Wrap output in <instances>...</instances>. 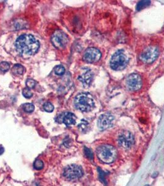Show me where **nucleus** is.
Segmentation results:
<instances>
[{"instance_id":"nucleus-4","label":"nucleus","mask_w":164,"mask_h":186,"mask_svg":"<svg viewBox=\"0 0 164 186\" xmlns=\"http://www.w3.org/2000/svg\"><path fill=\"white\" fill-rule=\"evenodd\" d=\"M128 58L123 50L117 51L111 57L110 66L112 70L116 71L124 69L128 63Z\"/></svg>"},{"instance_id":"nucleus-10","label":"nucleus","mask_w":164,"mask_h":186,"mask_svg":"<svg viewBox=\"0 0 164 186\" xmlns=\"http://www.w3.org/2000/svg\"><path fill=\"white\" fill-rule=\"evenodd\" d=\"M118 141V144L122 147L128 149L133 145L135 143V139L131 132L128 131H124L120 134Z\"/></svg>"},{"instance_id":"nucleus-3","label":"nucleus","mask_w":164,"mask_h":186,"mask_svg":"<svg viewBox=\"0 0 164 186\" xmlns=\"http://www.w3.org/2000/svg\"><path fill=\"white\" fill-rule=\"evenodd\" d=\"M96 154L101 161L106 164L113 163L117 156L116 149L109 145H104L99 146L97 148Z\"/></svg>"},{"instance_id":"nucleus-7","label":"nucleus","mask_w":164,"mask_h":186,"mask_svg":"<svg viewBox=\"0 0 164 186\" xmlns=\"http://www.w3.org/2000/svg\"><path fill=\"white\" fill-rule=\"evenodd\" d=\"M64 176L70 181L77 180L83 175V171L80 166L72 164L67 166L64 170Z\"/></svg>"},{"instance_id":"nucleus-23","label":"nucleus","mask_w":164,"mask_h":186,"mask_svg":"<svg viewBox=\"0 0 164 186\" xmlns=\"http://www.w3.org/2000/svg\"><path fill=\"white\" fill-rule=\"evenodd\" d=\"M85 154L86 156L90 160H93V153L92 150L87 147H85Z\"/></svg>"},{"instance_id":"nucleus-25","label":"nucleus","mask_w":164,"mask_h":186,"mask_svg":"<svg viewBox=\"0 0 164 186\" xmlns=\"http://www.w3.org/2000/svg\"><path fill=\"white\" fill-rule=\"evenodd\" d=\"M149 186V185H146V186Z\"/></svg>"},{"instance_id":"nucleus-8","label":"nucleus","mask_w":164,"mask_h":186,"mask_svg":"<svg viewBox=\"0 0 164 186\" xmlns=\"http://www.w3.org/2000/svg\"><path fill=\"white\" fill-rule=\"evenodd\" d=\"M101 57V53L99 49L95 47H90L85 50L83 59L87 63H93L99 61Z\"/></svg>"},{"instance_id":"nucleus-5","label":"nucleus","mask_w":164,"mask_h":186,"mask_svg":"<svg viewBox=\"0 0 164 186\" xmlns=\"http://www.w3.org/2000/svg\"><path fill=\"white\" fill-rule=\"evenodd\" d=\"M51 42L57 49H64L69 42L67 35L62 30H56L52 36Z\"/></svg>"},{"instance_id":"nucleus-17","label":"nucleus","mask_w":164,"mask_h":186,"mask_svg":"<svg viewBox=\"0 0 164 186\" xmlns=\"http://www.w3.org/2000/svg\"><path fill=\"white\" fill-rule=\"evenodd\" d=\"M54 71L57 75L62 76L65 73V68L62 65H57L55 67Z\"/></svg>"},{"instance_id":"nucleus-18","label":"nucleus","mask_w":164,"mask_h":186,"mask_svg":"<svg viewBox=\"0 0 164 186\" xmlns=\"http://www.w3.org/2000/svg\"><path fill=\"white\" fill-rule=\"evenodd\" d=\"M33 167L37 170H41L44 167V163L40 160H37L33 163Z\"/></svg>"},{"instance_id":"nucleus-15","label":"nucleus","mask_w":164,"mask_h":186,"mask_svg":"<svg viewBox=\"0 0 164 186\" xmlns=\"http://www.w3.org/2000/svg\"><path fill=\"white\" fill-rule=\"evenodd\" d=\"M151 4V1H146V0H143V1H140L138 3L137 5V11H141L142 9L147 7L148 6H149Z\"/></svg>"},{"instance_id":"nucleus-1","label":"nucleus","mask_w":164,"mask_h":186,"mask_svg":"<svg viewBox=\"0 0 164 186\" xmlns=\"http://www.w3.org/2000/svg\"><path fill=\"white\" fill-rule=\"evenodd\" d=\"M15 46L21 55L30 56L37 52L40 47V42L31 34H23L17 39Z\"/></svg>"},{"instance_id":"nucleus-22","label":"nucleus","mask_w":164,"mask_h":186,"mask_svg":"<svg viewBox=\"0 0 164 186\" xmlns=\"http://www.w3.org/2000/svg\"><path fill=\"white\" fill-rule=\"evenodd\" d=\"M37 82L32 79H28L26 81V86L28 88H33L35 86Z\"/></svg>"},{"instance_id":"nucleus-11","label":"nucleus","mask_w":164,"mask_h":186,"mask_svg":"<svg viewBox=\"0 0 164 186\" xmlns=\"http://www.w3.org/2000/svg\"><path fill=\"white\" fill-rule=\"evenodd\" d=\"M114 117L110 113H106L99 117L97 120V126L101 130L111 127L114 123Z\"/></svg>"},{"instance_id":"nucleus-14","label":"nucleus","mask_w":164,"mask_h":186,"mask_svg":"<svg viewBox=\"0 0 164 186\" xmlns=\"http://www.w3.org/2000/svg\"><path fill=\"white\" fill-rule=\"evenodd\" d=\"M12 71L14 74L17 75H21L25 73V68L21 64H16L14 65Z\"/></svg>"},{"instance_id":"nucleus-13","label":"nucleus","mask_w":164,"mask_h":186,"mask_svg":"<svg viewBox=\"0 0 164 186\" xmlns=\"http://www.w3.org/2000/svg\"><path fill=\"white\" fill-rule=\"evenodd\" d=\"M77 117L72 112H66L62 117V122L67 127L75 125L76 123Z\"/></svg>"},{"instance_id":"nucleus-19","label":"nucleus","mask_w":164,"mask_h":186,"mask_svg":"<svg viewBox=\"0 0 164 186\" xmlns=\"http://www.w3.org/2000/svg\"><path fill=\"white\" fill-rule=\"evenodd\" d=\"M43 108L45 111L47 112H52L54 109V106L49 102H47L46 103H45V104L43 105Z\"/></svg>"},{"instance_id":"nucleus-9","label":"nucleus","mask_w":164,"mask_h":186,"mask_svg":"<svg viewBox=\"0 0 164 186\" xmlns=\"http://www.w3.org/2000/svg\"><path fill=\"white\" fill-rule=\"evenodd\" d=\"M127 86L131 91H135L141 89L142 86V79L137 73H132L127 78Z\"/></svg>"},{"instance_id":"nucleus-2","label":"nucleus","mask_w":164,"mask_h":186,"mask_svg":"<svg viewBox=\"0 0 164 186\" xmlns=\"http://www.w3.org/2000/svg\"><path fill=\"white\" fill-rule=\"evenodd\" d=\"M75 107L82 112H90L95 106L93 96L88 93H81L77 94L74 100Z\"/></svg>"},{"instance_id":"nucleus-6","label":"nucleus","mask_w":164,"mask_h":186,"mask_svg":"<svg viewBox=\"0 0 164 186\" xmlns=\"http://www.w3.org/2000/svg\"><path fill=\"white\" fill-rule=\"evenodd\" d=\"M159 55V50L157 46H147L141 53V60L145 63H151L157 59Z\"/></svg>"},{"instance_id":"nucleus-20","label":"nucleus","mask_w":164,"mask_h":186,"mask_svg":"<svg viewBox=\"0 0 164 186\" xmlns=\"http://www.w3.org/2000/svg\"><path fill=\"white\" fill-rule=\"evenodd\" d=\"M10 64L6 62H2L0 63V70L2 71H6L9 69Z\"/></svg>"},{"instance_id":"nucleus-21","label":"nucleus","mask_w":164,"mask_h":186,"mask_svg":"<svg viewBox=\"0 0 164 186\" xmlns=\"http://www.w3.org/2000/svg\"><path fill=\"white\" fill-rule=\"evenodd\" d=\"M22 94L25 98H30L33 96V93L28 88H25L23 89Z\"/></svg>"},{"instance_id":"nucleus-24","label":"nucleus","mask_w":164,"mask_h":186,"mask_svg":"<svg viewBox=\"0 0 164 186\" xmlns=\"http://www.w3.org/2000/svg\"><path fill=\"white\" fill-rule=\"evenodd\" d=\"M4 151V148L2 146H0V155H1Z\"/></svg>"},{"instance_id":"nucleus-16","label":"nucleus","mask_w":164,"mask_h":186,"mask_svg":"<svg viewBox=\"0 0 164 186\" xmlns=\"http://www.w3.org/2000/svg\"><path fill=\"white\" fill-rule=\"evenodd\" d=\"M23 111L27 113H32L35 110V106L32 103H25L23 106Z\"/></svg>"},{"instance_id":"nucleus-12","label":"nucleus","mask_w":164,"mask_h":186,"mask_svg":"<svg viewBox=\"0 0 164 186\" xmlns=\"http://www.w3.org/2000/svg\"><path fill=\"white\" fill-rule=\"evenodd\" d=\"M93 74L92 71L89 69L85 71L82 75L79 76L78 79L82 82L85 87H88L93 80Z\"/></svg>"}]
</instances>
